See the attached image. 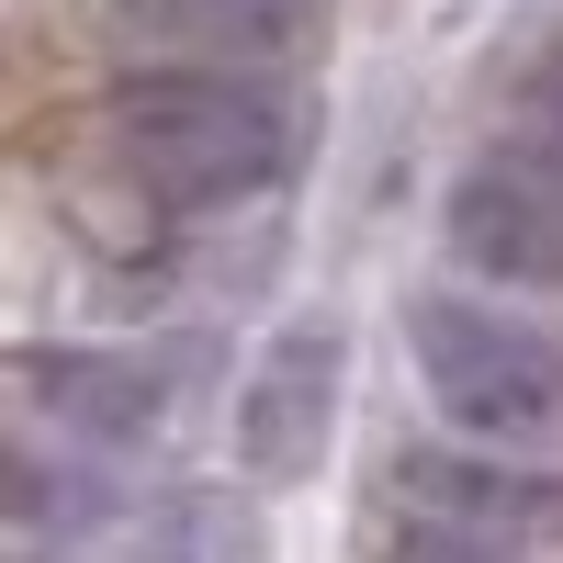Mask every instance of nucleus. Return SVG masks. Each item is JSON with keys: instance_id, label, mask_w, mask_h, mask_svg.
Returning <instances> with one entry per match:
<instances>
[{"instance_id": "7", "label": "nucleus", "mask_w": 563, "mask_h": 563, "mask_svg": "<svg viewBox=\"0 0 563 563\" xmlns=\"http://www.w3.org/2000/svg\"><path fill=\"white\" fill-rule=\"evenodd\" d=\"M34 395H45V417H68L90 440H147L169 417V372L135 361V350H45Z\"/></svg>"}, {"instance_id": "8", "label": "nucleus", "mask_w": 563, "mask_h": 563, "mask_svg": "<svg viewBox=\"0 0 563 563\" xmlns=\"http://www.w3.org/2000/svg\"><path fill=\"white\" fill-rule=\"evenodd\" d=\"M135 563H271V541H260V519H249L225 485H192V496L147 530V552H135Z\"/></svg>"}, {"instance_id": "9", "label": "nucleus", "mask_w": 563, "mask_h": 563, "mask_svg": "<svg viewBox=\"0 0 563 563\" xmlns=\"http://www.w3.org/2000/svg\"><path fill=\"white\" fill-rule=\"evenodd\" d=\"M507 147H530L541 169H563V45L519 68V102H507Z\"/></svg>"}, {"instance_id": "5", "label": "nucleus", "mask_w": 563, "mask_h": 563, "mask_svg": "<svg viewBox=\"0 0 563 563\" xmlns=\"http://www.w3.org/2000/svg\"><path fill=\"white\" fill-rule=\"evenodd\" d=\"M406 507L462 541H563V474H519V462H462V451H406Z\"/></svg>"}, {"instance_id": "2", "label": "nucleus", "mask_w": 563, "mask_h": 563, "mask_svg": "<svg viewBox=\"0 0 563 563\" xmlns=\"http://www.w3.org/2000/svg\"><path fill=\"white\" fill-rule=\"evenodd\" d=\"M406 350H417V384L440 395L451 429H474V440H552L563 429V339L530 327L519 305L417 294Z\"/></svg>"}, {"instance_id": "1", "label": "nucleus", "mask_w": 563, "mask_h": 563, "mask_svg": "<svg viewBox=\"0 0 563 563\" xmlns=\"http://www.w3.org/2000/svg\"><path fill=\"white\" fill-rule=\"evenodd\" d=\"M113 169L169 214H225L260 203L294 169V102L260 90L249 68H147L113 90Z\"/></svg>"}, {"instance_id": "4", "label": "nucleus", "mask_w": 563, "mask_h": 563, "mask_svg": "<svg viewBox=\"0 0 563 563\" xmlns=\"http://www.w3.org/2000/svg\"><path fill=\"white\" fill-rule=\"evenodd\" d=\"M339 327H282V339L249 361V384H238V462H249V485H305L327 440H339Z\"/></svg>"}, {"instance_id": "10", "label": "nucleus", "mask_w": 563, "mask_h": 563, "mask_svg": "<svg viewBox=\"0 0 563 563\" xmlns=\"http://www.w3.org/2000/svg\"><path fill=\"white\" fill-rule=\"evenodd\" d=\"M395 563H485V541H462V530H429V541H406Z\"/></svg>"}, {"instance_id": "6", "label": "nucleus", "mask_w": 563, "mask_h": 563, "mask_svg": "<svg viewBox=\"0 0 563 563\" xmlns=\"http://www.w3.org/2000/svg\"><path fill=\"white\" fill-rule=\"evenodd\" d=\"M124 34L158 68H282L316 34V0H124Z\"/></svg>"}, {"instance_id": "3", "label": "nucleus", "mask_w": 563, "mask_h": 563, "mask_svg": "<svg viewBox=\"0 0 563 563\" xmlns=\"http://www.w3.org/2000/svg\"><path fill=\"white\" fill-rule=\"evenodd\" d=\"M440 225H451V260L507 282V294H552L563 282V169H541L530 147H485L451 180Z\"/></svg>"}]
</instances>
